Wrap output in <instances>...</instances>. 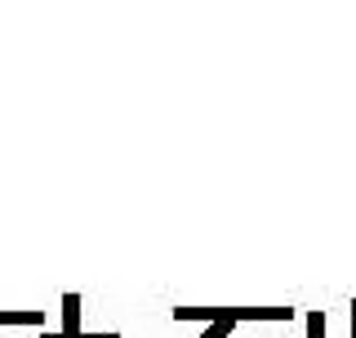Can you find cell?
Here are the masks:
<instances>
[{
  "label": "cell",
  "mask_w": 356,
  "mask_h": 338,
  "mask_svg": "<svg viewBox=\"0 0 356 338\" xmlns=\"http://www.w3.org/2000/svg\"><path fill=\"white\" fill-rule=\"evenodd\" d=\"M111 338H116V334H111Z\"/></svg>",
  "instance_id": "9c48e42d"
},
{
  "label": "cell",
  "mask_w": 356,
  "mask_h": 338,
  "mask_svg": "<svg viewBox=\"0 0 356 338\" xmlns=\"http://www.w3.org/2000/svg\"><path fill=\"white\" fill-rule=\"evenodd\" d=\"M200 338H232V321H222V325H209Z\"/></svg>",
  "instance_id": "8992f818"
},
{
  "label": "cell",
  "mask_w": 356,
  "mask_h": 338,
  "mask_svg": "<svg viewBox=\"0 0 356 338\" xmlns=\"http://www.w3.org/2000/svg\"><path fill=\"white\" fill-rule=\"evenodd\" d=\"M40 338H63V330H44V334H40Z\"/></svg>",
  "instance_id": "52a82bcc"
},
{
  "label": "cell",
  "mask_w": 356,
  "mask_h": 338,
  "mask_svg": "<svg viewBox=\"0 0 356 338\" xmlns=\"http://www.w3.org/2000/svg\"><path fill=\"white\" fill-rule=\"evenodd\" d=\"M174 316L178 321H209V325L232 321V325H236V307H178Z\"/></svg>",
  "instance_id": "6da1fadb"
},
{
  "label": "cell",
  "mask_w": 356,
  "mask_h": 338,
  "mask_svg": "<svg viewBox=\"0 0 356 338\" xmlns=\"http://www.w3.org/2000/svg\"><path fill=\"white\" fill-rule=\"evenodd\" d=\"M352 316H356V303H352Z\"/></svg>",
  "instance_id": "ba28073f"
},
{
  "label": "cell",
  "mask_w": 356,
  "mask_h": 338,
  "mask_svg": "<svg viewBox=\"0 0 356 338\" xmlns=\"http://www.w3.org/2000/svg\"><path fill=\"white\" fill-rule=\"evenodd\" d=\"M236 321H294L289 307H236Z\"/></svg>",
  "instance_id": "3957f363"
},
{
  "label": "cell",
  "mask_w": 356,
  "mask_h": 338,
  "mask_svg": "<svg viewBox=\"0 0 356 338\" xmlns=\"http://www.w3.org/2000/svg\"><path fill=\"white\" fill-rule=\"evenodd\" d=\"M307 338H325V316L321 312H307Z\"/></svg>",
  "instance_id": "5b68a950"
},
{
  "label": "cell",
  "mask_w": 356,
  "mask_h": 338,
  "mask_svg": "<svg viewBox=\"0 0 356 338\" xmlns=\"http://www.w3.org/2000/svg\"><path fill=\"white\" fill-rule=\"evenodd\" d=\"M81 294H63V338H81Z\"/></svg>",
  "instance_id": "7a4b0ae2"
},
{
  "label": "cell",
  "mask_w": 356,
  "mask_h": 338,
  "mask_svg": "<svg viewBox=\"0 0 356 338\" xmlns=\"http://www.w3.org/2000/svg\"><path fill=\"white\" fill-rule=\"evenodd\" d=\"M0 325H44L40 312H0Z\"/></svg>",
  "instance_id": "277c9868"
}]
</instances>
